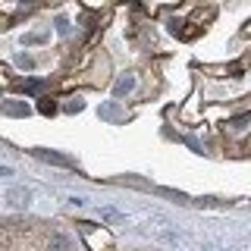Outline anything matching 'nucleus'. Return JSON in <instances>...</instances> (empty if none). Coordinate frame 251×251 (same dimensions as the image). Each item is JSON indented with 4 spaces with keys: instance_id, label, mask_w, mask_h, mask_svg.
<instances>
[{
    "instance_id": "nucleus-4",
    "label": "nucleus",
    "mask_w": 251,
    "mask_h": 251,
    "mask_svg": "<svg viewBox=\"0 0 251 251\" xmlns=\"http://www.w3.org/2000/svg\"><path fill=\"white\" fill-rule=\"evenodd\" d=\"M38 157V160H47V163H53V167H75L69 157H63V154H57V151H44V148H38V151H31Z\"/></svg>"
},
{
    "instance_id": "nucleus-9",
    "label": "nucleus",
    "mask_w": 251,
    "mask_h": 251,
    "mask_svg": "<svg viewBox=\"0 0 251 251\" xmlns=\"http://www.w3.org/2000/svg\"><path fill=\"white\" fill-rule=\"evenodd\" d=\"M145 3L151 6V10H157V6H179L182 0H145Z\"/></svg>"
},
{
    "instance_id": "nucleus-12",
    "label": "nucleus",
    "mask_w": 251,
    "mask_h": 251,
    "mask_svg": "<svg viewBox=\"0 0 251 251\" xmlns=\"http://www.w3.org/2000/svg\"><path fill=\"white\" fill-rule=\"evenodd\" d=\"M116 182H129V185H138V188H148L145 179H135V176H123V179H116Z\"/></svg>"
},
{
    "instance_id": "nucleus-7",
    "label": "nucleus",
    "mask_w": 251,
    "mask_h": 251,
    "mask_svg": "<svg viewBox=\"0 0 251 251\" xmlns=\"http://www.w3.org/2000/svg\"><path fill=\"white\" fill-rule=\"evenodd\" d=\"M132 85H135V78H120V82H116V98L129 94V91H132Z\"/></svg>"
},
{
    "instance_id": "nucleus-13",
    "label": "nucleus",
    "mask_w": 251,
    "mask_h": 251,
    "mask_svg": "<svg viewBox=\"0 0 251 251\" xmlns=\"http://www.w3.org/2000/svg\"><path fill=\"white\" fill-rule=\"evenodd\" d=\"M85 10H100V6H107V0H82Z\"/></svg>"
},
{
    "instance_id": "nucleus-6",
    "label": "nucleus",
    "mask_w": 251,
    "mask_h": 251,
    "mask_svg": "<svg viewBox=\"0 0 251 251\" xmlns=\"http://www.w3.org/2000/svg\"><path fill=\"white\" fill-rule=\"evenodd\" d=\"M214 16H217L214 6H204V10L198 6V10L192 13V22H195V25H198V22H214Z\"/></svg>"
},
{
    "instance_id": "nucleus-17",
    "label": "nucleus",
    "mask_w": 251,
    "mask_h": 251,
    "mask_svg": "<svg viewBox=\"0 0 251 251\" xmlns=\"http://www.w3.org/2000/svg\"><path fill=\"white\" fill-rule=\"evenodd\" d=\"M242 35H245V38H251V22H248L245 28H242Z\"/></svg>"
},
{
    "instance_id": "nucleus-14",
    "label": "nucleus",
    "mask_w": 251,
    "mask_h": 251,
    "mask_svg": "<svg viewBox=\"0 0 251 251\" xmlns=\"http://www.w3.org/2000/svg\"><path fill=\"white\" fill-rule=\"evenodd\" d=\"M44 38H47L44 31H35V35H25V44H41Z\"/></svg>"
},
{
    "instance_id": "nucleus-8",
    "label": "nucleus",
    "mask_w": 251,
    "mask_h": 251,
    "mask_svg": "<svg viewBox=\"0 0 251 251\" xmlns=\"http://www.w3.org/2000/svg\"><path fill=\"white\" fill-rule=\"evenodd\" d=\"M38 110H41L44 116H50V113H57V104H53L50 98H41V104H38Z\"/></svg>"
},
{
    "instance_id": "nucleus-3",
    "label": "nucleus",
    "mask_w": 251,
    "mask_h": 251,
    "mask_svg": "<svg viewBox=\"0 0 251 251\" xmlns=\"http://www.w3.org/2000/svg\"><path fill=\"white\" fill-rule=\"evenodd\" d=\"M170 31L176 38H182V41H195V38L201 35V25H195V22H176V19H173L170 22Z\"/></svg>"
},
{
    "instance_id": "nucleus-16",
    "label": "nucleus",
    "mask_w": 251,
    "mask_h": 251,
    "mask_svg": "<svg viewBox=\"0 0 251 251\" xmlns=\"http://www.w3.org/2000/svg\"><path fill=\"white\" fill-rule=\"evenodd\" d=\"M10 198H13V204H22V198H28L25 192H10Z\"/></svg>"
},
{
    "instance_id": "nucleus-10",
    "label": "nucleus",
    "mask_w": 251,
    "mask_h": 251,
    "mask_svg": "<svg viewBox=\"0 0 251 251\" xmlns=\"http://www.w3.org/2000/svg\"><path fill=\"white\" fill-rule=\"evenodd\" d=\"M19 88H25V91H41V82H38V78H25V82H19Z\"/></svg>"
},
{
    "instance_id": "nucleus-1",
    "label": "nucleus",
    "mask_w": 251,
    "mask_h": 251,
    "mask_svg": "<svg viewBox=\"0 0 251 251\" xmlns=\"http://www.w3.org/2000/svg\"><path fill=\"white\" fill-rule=\"evenodd\" d=\"M78 232H82L88 251H113V235H110L104 226H94V223H78Z\"/></svg>"
},
{
    "instance_id": "nucleus-15",
    "label": "nucleus",
    "mask_w": 251,
    "mask_h": 251,
    "mask_svg": "<svg viewBox=\"0 0 251 251\" xmlns=\"http://www.w3.org/2000/svg\"><path fill=\"white\" fill-rule=\"evenodd\" d=\"M0 85H13V78H10V69H6V66H0Z\"/></svg>"
},
{
    "instance_id": "nucleus-2",
    "label": "nucleus",
    "mask_w": 251,
    "mask_h": 251,
    "mask_svg": "<svg viewBox=\"0 0 251 251\" xmlns=\"http://www.w3.org/2000/svg\"><path fill=\"white\" fill-rule=\"evenodd\" d=\"M242 69H245V63H229V66H201V73H207L214 78H235V75H242Z\"/></svg>"
},
{
    "instance_id": "nucleus-11",
    "label": "nucleus",
    "mask_w": 251,
    "mask_h": 251,
    "mask_svg": "<svg viewBox=\"0 0 251 251\" xmlns=\"http://www.w3.org/2000/svg\"><path fill=\"white\" fill-rule=\"evenodd\" d=\"M6 113H13V116H25V113H28V107H22V104H6Z\"/></svg>"
},
{
    "instance_id": "nucleus-5",
    "label": "nucleus",
    "mask_w": 251,
    "mask_h": 251,
    "mask_svg": "<svg viewBox=\"0 0 251 251\" xmlns=\"http://www.w3.org/2000/svg\"><path fill=\"white\" fill-rule=\"evenodd\" d=\"M47 248L50 251H69L73 245H69V239L63 232H50V239H47Z\"/></svg>"
}]
</instances>
